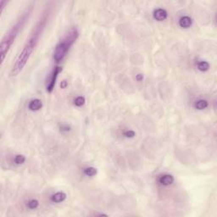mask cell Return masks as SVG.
I'll return each instance as SVG.
<instances>
[{
    "mask_svg": "<svg viewBox=\"0 0 217 217\" xmlns=\"http://www.w3.org/2000/svg\"><path fill=\"white\" fill-rule=\"evenodd\" d=\"M61 71H62V67H60V66H55L53 69L51 74L49 76L48 83H47V91L49 93H51L54 90L55 83H56V81H57L58 76Z\"/></svg>",
    "mask_w": 217,
    "mask_h": 217,
    "instance_id": "4",
    "label": "cell"
},
{
    "mask_svg": "<svg viewBox=\"0 0 217 217\" xmlns=\"http://www.w3.org/2000/svg\"><path fill=\"white\" fill-rule=\"evenodd\" d=\"M209 103L208 101L205 99H198L194 103L195 109H197L198 110H203L204 109L208 107Z\"/></svg>",
    "mask_w": 217,
    "mask_h": 217,
    "instance_id": "10",
    "label": "cell"
},
{
    "mask_svg": "<svg viewBox=\"0 0 217 217\" xmlns=\"http://www.w3.org/2000/svg\"><path fill=\"white\" fill-rule=\"evenodd\" d=\"M85 102H86V99H85V98L83 97V96H78V97L76 98V99L74 100L75 105L77 106V107L82 106L83 104L85 103Z\"/></svg>",
    "mask_w": 217,
    "mask_h": 217,
    "instance_id": "13",
    "label": "cell"
},
{
    "mask_svg": "<svg viewBox=\"0 0 217 217\" xmlns=\"http://www.w3.org/2000/svg\"><path fill=\"white\" fill-rule=\"evenodd\" d=\"M174 177L172 175H163L160 178V183L163 186H170L174 183Z\"/></svg>",
    "mask_w": 217,
    "mask_h": 217,
    "instance_id": "7",
    "label": "cell"
},
{
    "mask_svg": "<svg viewBox=\"0 0 217 217\" xmlns=\"http://www.w3.org/2000/svg\"><path fill=\"white\" fill-rule=\"evenodd\" d=\"M136 79H137L138 82H141V81L143 79V76L142 74H138L137 75V77H136Z\"/></svg>",
    "mask_w": 217,
    "mask_h": 217,
    "instance_id": "19",
    "label": "cell"
},
{
    "mask_svg": "<svg viewBox=\"0 0 217 217\" xmlns=\"http://www.w3.org/2000/svg\"><path fill=\"white\" fill-rule=\"evenodd\" d=\"M7 4V1H4V0H1L0 1V8H1V13H3V9H4V6Z\"/></svg>",
    "mask_w": 217,
    "mask_h": 217,
    "instance_id": "17",
    "label": "cell"
},
{
    "mask_svg": "<svg viewBox=\"0 0 217 217\" xmlns=\"http://www.w3.org/2000/svg\"><path fill=\"white\" fill-rule=\"evenodd\" d=\"M197 67L200 71H207L209 69V64L207 61H200L198 63Z\"/></svg>",
    "mask_w": 217,
    "mask_h": 217,
    "instance_id": "11",
    "label": "cell"
},
{
    "mask_svg": "<svg viewBox=\"0 0 217 217\" xmlns=\"http://www.w3.org/2000/svg\"><path fill=\"white\" fill-rule=\"evenodd\" d=\"M38 205H39V202H38L37 199L30 200L28 202V204H27L28 208L31 209H37V207H38Z\"/></svg>",
    "mask_w": 217,
    "mask_h": 217,
    "instance_id": "15",
    "label": "cell"
},
{
    "mask_svg": "<svg viewBox=\"0 0 217 217\" xmlns=\"http://www.w3.org/2000/svg\"><path fill=\"white\" fill-rule=\"evenodd\" d=\"M67 85H68V83H67V82H66V80L62 81L61 83H60V87H61V88H66V87H67Z\"/></svg>",
    "mask_w": 217,
    "mask_h": 217,
    "instance_id": "18",
    "label": "cell"
},
{
    "mask_svg": "<svg viewBox=\"0 0 217 217\" xmlns=\"http://www.w3.org/2000/svg\"><path fill=\"white\" fill-rule=\"evenodd\" d=\"M67 197L66 193H65L64 192H57L56 193H54L51 197V200L54 203H61L65 201Z\"/></svg>",
    "mask_w": 217,
    "mask_h": 217,
    "instance_id": "8",
    "label": "cell"
},
{
    "mask_svg": "<svg viewBox=\"0 0 217 217\" xmlns=\"http://www.w3.org/2000/svg\"><path fill=\"white\" fill-rule=\"evenodd\" d=\"M124 136L126 137H127V138H132V137H134L135 136H136V133H135V131H132V130H127V131H126L124 132Z\"/></svg>",
    "mask_w": 217,
    "mask_h": 217,
    "instance_id": "16",
    "label": "cell"
},
{
    "mask_svg": "<svg viewBox=\"0 0 217 217\" xmlns=\"http://www.w3.org/2000/svg\"><path fill=\"white\" fill-rule=\"evenodd\" d=\"M32 9H33V4H31L27 7V9L23 12L21 16L17 20L14 26H12L11 29L9 30L8 33H6L3 40L1 42V47H0V54H1V64L3 63L4 58L6 54L9 52L10 47L14 43L15 38L18 36V33L22 29V27L25 26L26 21H28V19L30 15L32 14Z\"/></svg>",
    "mask_w": 217,
    "mask_h": 217,
    "instance_id": "2",
    "label": "cell"
},
{
    "mask_svg": "<svg viewBox=\"0 0 217 217\" xmlns=\"http://www.w3.org/2000/svg\"><path fill=\"white\" fill-rule=\"evenodd\" d=\"M154 18L158 21H163L165 20L168 16V13L165 9H162V8H159V9H156L154 11Z\"/></svg>",
    "mask_w": 217,
    "mask_h": 217,
    "instance_id": "5",
    "label": "cell"
},
{
    "mask_svg": "<svg viewBox=\"0 0 217 217\" xmlns=\"http://www.w3.org/2000/svg\"><path fill=\"white\" fill-rule=\"evenodd\" d=\"M98 171L97 169L94 167H88L84 170V174L87 176V177H94L95 175H97Z\"/></svg>",
    "mask_w": 217,
    "mask_h": 217,
    "instance_id": "12",
    "label": "cell"
},
{
    "mask_svg": "<svg viewBox=\"0 0 217 217\" xmlns=\"http://www.w3.org/2000/svg\"><path fill=\"white\" fill-rule=\"evenodd\" d=\"M192 23H193L192 18H190L189 16H188V15L183 16V17L179 20V26H180L182 28H189V27L192 26Z\"/></svg>",
    "mask_w": 217,
    "mask_h": 217,
    "instance_id": "9",
    "label": "cell"
},
{
    "mask_svg": "<svg viewBox=\"0 0 217 217\" xmlns=\"http://www.w3.org/2000/svg\"><path fill=\"white\" fill-rule=\"evenodd\" d=\"M42 106H43V102H42V100L38 99V98H36V99L32 100V101L29 103L28 108L29 109L32 110V111H37V110H39V109L42 108Z\"/></svg>",
    "mask_w": 217,
    "mask_h": 217,
    "instance_id": "6",
    "label": "cell"
},
{
    "mask_svg": "<svg viewBox=\"0 0 217 217\" xmlns=\"http://www.w3.org/2000/svg\"><path fill=\"white\" fill-rule=\"evenodd\" d=\"M78 37L79 31L77 27H72L71 29H70V31L66 33L63 39L55 47L54 53V60H55V62H60L61 60H64L71 47L74 44Z\"/></svg>",
    "mask_w": 217,
    "mask_h": 217,
    "instance_id": "3",
    "label": "cell"
},
{
    "mask_svg": "<svg viewBox=\"0 0 217 217\" xmlns=\"http://www.w3.org/2000/svg\"><path fill=\"white\" fill-rule=\"evenodd\" d=\"M25 161H26V157L22 154H18L14 159V162L16 165H22L25 163Z\"/></svg>",
    "mask_w": 217,
    "mask_h": 217,
    "instance_id": "14",
    "label": "cell"
},
{
    "mask_svg": "<svg viewBox=\"0 0 217 217\" xmlns=\"http://www.w3.org/2000/svg\"><path fill=\"white\" fill-rule=\"evenodd\" d=\"M51 3H49L47 5V8L43 10V12L42 13V15L40 16L39 20L36 24V26H34V28L32 30V33L29 36V38L27 39L26 44L24 46V49L20 54V55H19L14 66H13L11 76H16L22 71L23 68L25 67L27 61L31 57L32 52L34 51L35 48L37 47L41 36L43 34V31H44L47 24L49 22L50 15H51Z\"/></svg>",
    "mask_w": 217,
    "mask_h": 217,
    "instance_id": "1",
    "label": "cell"
}]
</instances>
